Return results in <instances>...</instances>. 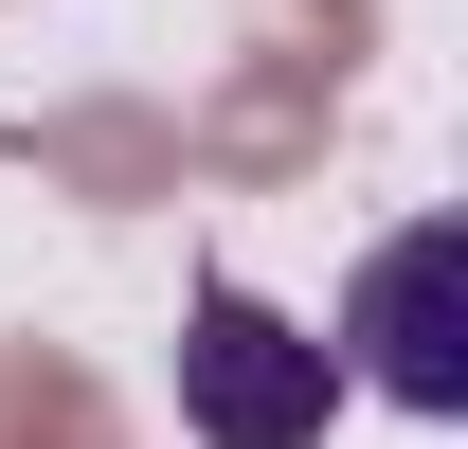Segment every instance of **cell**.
I'll use <instances>...</instances> for the list:
<instances>
[{"instance_id":"1","label":"cell","mask_w":468,"mask_h":449,"mask_svg":"<svg viewBox=\"0 0 468 449\" xmlns=\"http://www.w3.org/2000/svg\"><path fill=\"white\" fill-rule=\"evenodd\" d=\"M324 413H343V341H306L289 306L198 270V306H180V432L198 449H324Z\"/></svg>"},{"instance_id":"2","label":"cell","mask_w":468,"mask_h":449,"mask_svg":"<svg viewBox=\"0 0 468 449\" xmlns=\"http://www.w3.org/2000/svg\"><path fill=\"white\" fill-rule=\"evenodd\" d=\"M343 395L468 413V216H414V234L360 252V287H343Z\"/></svg>"}]
</instances>
